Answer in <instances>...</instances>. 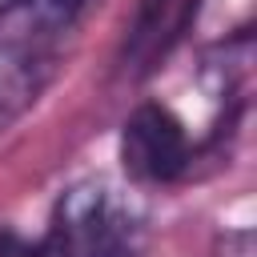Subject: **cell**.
Instances as JSON below:
<instances>
[{"label":"cell","mask_w":257,"mask_h":257,"mask_svg":"<svg viewBox=\"0 0 257 257\" xmlns=\"http://www.w3.org/2000/svg\"><path fill=\"white\" fill-rule=\"evenodd\" d=\"M0 257H40V245L24 241L12 229H0Z\"/></svg>","instance_id":"obj_6"},{"label":"cell","mask_w":257,"mask_h":257,"mask_svg":"<svg viewBox=\"0 0 257 257\" xmlns=\"http://www.w3.org/2000/svg\"><path fill=\"white\" fill-rule=\"evenodd\" d=\"M12 4H16V0H0V16H4V12L12 8Z\"/></svg>","instance_id":"obj_7"},{"label":"cell","mask_w":257,"mask_h":257,"mask_svg":"<svg viewBox=\"0 0 257 257\" xmlns=\"http://www.w3.org/2000/svg\"><path fill=\"white\" fill-rule=\"evenodd\" d=\"M100 0H16L0 16V133L48 88L64 40Z\"/></svg>","instance_id":"obj_1"},{"label":"cell","mask_w":257,"mask_h":257,"mask_svg":"<svg viewBox=\"0 0 257 257\" xmlns=\"http://www.w3.org/2000/svg\"><path fill=\"white\" fill-rule=\"evenodd\" d=\"M217 257H253V229H233L217 237Z\"/></svg>","instance_id":"obj_5"},{"label":"cell","mask_w":257,"mask_h":257,"mask_svg":"<svg viewBox=\"0 0 257 257\" xmlns=\"http://www.w3.org/2000/svg\"><path fill=\"white\" fill-rule=\"evenodd\" d=\"M197 8V0H145L141 4V16H137V28H133V60L149 64L157 60L185 28L189 12Z\"/></svg>","instance_id":"obj_4"},{"label":"cell","mask_w":257,"mask_h":257,"mask_svg":"<svg viewBox=\"0 0 257 257\" xmlns=\"http://www.w3.org/2000/svg\"><path fill=\"white\" fill-rule=\"evenodd\" d=\"M120 161L124 173L141 185H169L177 181L189 161H193V145L185 124L173 116V108L165 104H141L120 133Z\"/></svg>","instance_id":"obj_3"},{"label":"cell","mask_w":257,"mask_h":257,"mask_svg":"<svg viewBox=\"0 0 257 257\" xmlns=\"http://www.w3.org/2000/svg\"><path fill=\"white\" fill-rule=\"evenodd\" d=\"M141 233L137 205L112 181L84 177L60 193L40 257H137Z\"/></svg>","instance_id":"obj_2"}]
</instances>
